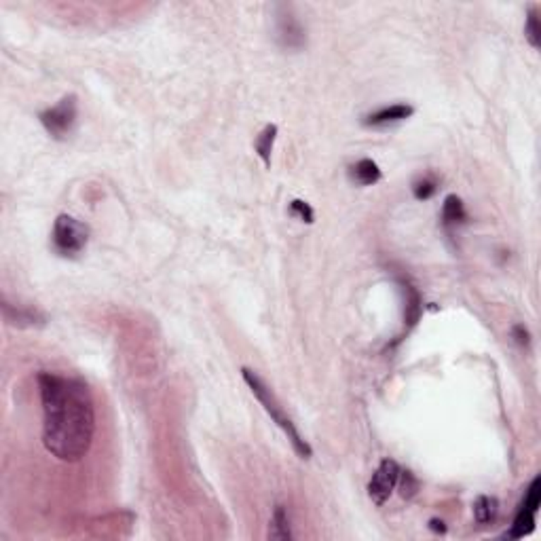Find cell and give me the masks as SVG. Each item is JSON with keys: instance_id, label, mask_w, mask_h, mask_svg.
<instances>
[{"instance_id": "1", "label": "cell", "mask_w": 541, "mask_h": 541, "mask_svg": "<svg viewBox=\"0 0 541 541\" xmlns=\"http://www.w3.org/2000/svg\"><path fill=\"white\" fill-rule=\"evenodd\" d=\"M42 400V444L59 461H80L93 442V398L80 379L53 372L38 375Z\"/></svg>"}, {"instance_id": "2", "label": "cell", "mask_w": 541, "mask_h": 541, "mask_svg": "<svg viewBox=\"0 0 541 541\" xmlns=\"http://www.w3.org/2000/svg\"><path fill=\"white\" fill-rule=\"evenodd\" d=\"M243 372V379H245V383H248V387L252 389V394L258 398V402L265 406V411H267V415L284 430V434L288 436V440L292 442V446H294V451H296V455L300 457V459H311L313 457V451H311V446H309V442L298 434V430H296V425L292 423V419L284 413V408H281V404L277 402V398H275V394L269 389V385L254 372V370H250V368H243L241 370Z\"/></svg>"}, {"instance_id": "3", "label": "cell", "mask_w": 541, "mask_h": 541, "mask_svg": "<svg viewBox=\"0 0 541 541\" xmlns=\"http://www.w3.org/2000/svg\"><path fill=\"white\" fill-rule=\"evenodd\" d=\"M89 239V229L76 218L61 214L53 224V248L61 256H76L85 250Z\"/></svg>"}, {"instance_id": "4", "label": "cell", "mask_w": 541, "mask_h": 541, "mask_svg": "<svg viewBox=\"0 0 541 541\" xmlns=\"http://www.w3.org/2000/svg\"><path fill=\"white\" fill-rule=\"evenodd\" d=\"M38 118L55 140H66L76 125V97L66 95L59 104L42 110Z\"/></svg>"}, {"instance_id": "5", "label": "cell", "mask_w": 541, "mask_h": 541, "mask_svg": "<svg viewBox=\"0 0 541 541\" xmlns=\"http://www.w3.org/2000/svg\"><path fill=\"white\" fill-rule=\"evenodd\" d=\"M398 478H400V466L394 459H383L368 482L370 499L377 506H383L391 497L394 489L398 487Z\"/></svg>"}, {"instance_id": "6", "label": "cell", "mask_w": 541, "mask_h": 541, "mask_svg": "<svg viewBox=\"0 0 541 541\" xmlns=\"http://www.w3.org/2000/svg\"><path fill=\"white\" fill-rule=\"evenodd\" d=\"M279 8V15H277V40L284 49H303L305 42H307V34H305V28L303 23L298 21V17L292 13L290 6L281 4L277 6Z\"/></svg>"}, {"instance_id": "7", "label": "cell", "mask_w": 541, "mask_h": 541, "mask_svg": "<svg viewBox=\"0 0 541 541\" xmlns=\"http://www.w3.org/2000/svg\"><path fill=\"white\" fill-rule=\"evenodd\" d=\"M415 108L408 106V104H394V106H387V108H381L372 114H368L364 118V125L366 127H385V125H394V123H400V121H406L408 116H413Z\"/></svg>"}, {"instance_id": "8", "label": "cell", "mask_w": 541, "mask_h": 541, "mask_svg": "<svg viewBox=\"0 0 541 541\" xmlns=\"http://www.w3.org/2000/svg\"><path fill=\"white\" fill-rule=\"evenodd\" d=\"M2 313H4V320L8 324H15V326H38V324H44V315L36 309H13L6 300H2Z\"/></svg>"}, {"instance_id": "9", "label": "cell", "mask_w": 541, "mask_h": 541, "mask_svg": "<svg viewBox=\"0 0 541 541\" xmlns=\"http://www.w3.org/2000/svg\"><path fill=\"white\" fill-rule=\"evenodd\" d=\"M349 176L353 182H358L360 186H372L381 180V169L379 165L372 161V159H362L358 161L351 169H349Z\"/></svg>"}, {"instance_id": "10", "label": "cell", "mask_w": 541, "mask_h": 541, "mask_svg": "<svg viewBox=\"0 0 541 541\" xmlns=\"http://www.w3.org/2000/svg\"><path fill=\"white\" fill-rule=\"evenodd\" d=\"M442 220L446 226H457L468 220V212L463 207V201L457 195H449L442 205Z\"/></svg>"}, {"instance_id": "11", "label": "cell", "mask_w": 541, "mask_h": 541, "mask_svg": "<svg viewBox=\"0 0 541 541\" xmlns=\"http://www.w3.org/2000/svg\"><path fill=\"white\" fill-rule=\"evenodd\" d=\"M269 540L273 541H288L292 540V529H290V518L284 506L275 508V514L271 518V527H269Z\"/></svg>"}, {"instance_id": "12", "label": "cell", "mask_w": 541, "mask_h": 541, "mask_svg": "<svg viewBox=\"0 0 541 541\" xmlns=\"http://www.w3.org/2000/svg\"><path fill=\"white\" fill-rule=\"evenodd\" d=\"M275 138H277V125H267V127L258 133V138H256V142H254V148H256V152H258V157L262 159L265 165L271 163V150H273Z\"/></svg>"}, {"instance_id": "13", "label": "cell", "mask_w": 541, "mask_h": 541, "mask_svg": "<svg viewBox=\"0 0 541 541\" xmlns=\"http://www.w3.org/2000/svg\"><path fill=\"white\" fill-rule=\"evenodd\" d=\"M535 516H537V512H533L531 508L521 506V512H518V516H516V521H514L512 531L508 533V537H510V540H518V537L529 535V533L533 531V527H535Z\"/></svg>"}, {"instance_id": "14", "label": "cell", "mask_w": 541, "mask_h": 541, "mask_svg": "<svg viewBox=\"0 0 541 541\" xmlns=\"http://www.w3.org/2000/svg\"><path fill=\"white\" fill-rule=\"evenodd\" d=\"M497 499L495 497H487V495H480L476 502H474V518L478 525H489L495 521L497 516Z\"/></svg>"}, {"instance_id": "15", "label": "cell", "mask_w": 541, "mask_h": 541, "mask_svg": "<svg viewBox=\"0 0 541 541\" xmlns=\"http://www.w3.org/2000/svg\"><path fill=\"white\" fill-rule=\"evenodd\" d=\"M404 292H406V322L408 326H415L421 315V298L413 286H404Z\"/></svg>"}, {"instance_id": "16", "label": "cell", "mask_w": 541, "mask_h": 541, "mask_svg": "<svg viewBox=\"0 0 541 541\" xmlns=\"http://www.w3.org/2000/svg\"><path fill=\"white\" fill-rule=\"evenodd\" d=\"M525 36H527V40L531 42V47H540L541 42V28H540V19H537V13H535V8H531L529 11V15H527V23H525Z\"/></svg>"}, {"instance_id": "17", "label": "cell", "mask_w": 541, "mask_h": 541, "mask_svg": "<svg viewBox=\"0 0 541 541\" xmlns=\"http://www.w3.org/2000/svg\"><path fill=\"white\" fill-rule=\"evenodd\" d=\"M436 190H438V180L434 176H425L423 180L415 182V186H413V193L419 201H425V199L434 197Z\"/></svg>"}, {"instance_id": "18", "label": "cell", "mask_w": 541, "mask_h": 541, "mask_svg": "<svg viewBox=\"0 0 541 541\" xmlns=\"http://www.w3.org/2000/svg\"><path fill=\"white\" fill-rule=\"evenodd\" d=\"M398 485H400V493L404 499H413L419 491V482L417 478L413 476V472H402L400 470V478H398Z\"/></svg>"}, {"instance_id": "19", "label": "cell", "mask_w": 541, "mask_h": 541, "mask_svg": "<svg viewBox=\"0 0 541 541\" xmlns=\"http://www.w3.org/2000/svg\"><path fill=\"white\" fill-rule=\"evenodd\" d=\"M290 214L296 216L298 220L307 222V224H313V220H315V214H313L311 205L305 203V201H300V199H294V201L290 203Z\"/></svg>"}, {"instance_id": "20", "label": "cell", "mask_w": 541, "mask_h": 541, "mask_svg": "<svg viewBox=\"0 0 541 541\" xmlns=\"http://www.w3.org/2000/svg\"><path fill=\"white\" fill-rule=\"evenodd\" d=\"M512 336H514V341H516L521 347H529V343H531V334H529V330H527L523 324H516V326L512 328Z\"/></svg>"}, {"instance_id": "21", "label": "cell", "mask_w": 541, "mask_h": 541, "mask_svg": "<svg viewBox=\"0 0 541 541\" xmlns=\"http://www.w3.org/2000/svg\"><path fill=\"white\" fill-rule=\"evenodd\" d=\"M430 529H432V531H436V533H446V527H444V523H442V521H438V518L430 521Z\"/></svg>"}]
</instances>
